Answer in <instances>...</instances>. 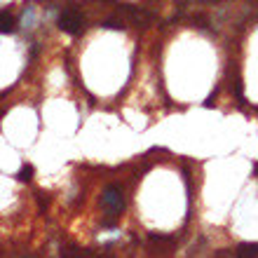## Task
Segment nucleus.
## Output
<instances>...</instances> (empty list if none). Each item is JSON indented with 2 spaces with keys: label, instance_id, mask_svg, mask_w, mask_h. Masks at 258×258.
<instances>
[{
  "label": "nucleus",
  "instance_id": "nucleus-4",
  "mask_svg": "<svg viewBox=\"0 0 258 258\" xmlns=\"http://www.w3.org/2000/svg\"><path fill=\"white\" fill-rule=\"evenodd\" d=\"M237 256H239V258L258 256V244H239V246H237Z\"/></svg>",
  "mask_w": 258,
  "mask_h": 258
},
{
  "label": "nucleus",
  "instance_id": "nucleus-1",
  "mask_svg": "<svg viewBox=\"0 0 258 258\" xmlns=\"http://www.w3.org/2000/svg\"><path fill=\"white\" fill-rule=\"evenodd\" d=\"M87 26V19H85V14L82 10L78 7H66L61 14H59V28H61L63 33L68 35H80Z\"/></svg>",
  "mask_w": 258,
  "mask_h": 258
},
{
  "label": "nucleus",
  "instance_id": "nucleus-3",
  "mask_svg": "<svg viewBox=\"0 0 258 258\" xmlns=\"http://www.w3.org/2000/svg\"><path fill=\"white\" fill-rule=\"evenodd\" d=\"M171 242H174L171 237H160V235H150V237H148L150 249H164V251H169Z\"/></svg>",
  "mask_w": 258,
  "mask_h": 258
},
{
  "label": "nucleus",
  "instance_id": "nucleus-5",
  "mask_svg": "<svg viewBox=\"0 0 258 258\" xmlns=\"http://www.w3.org/2000/svg\"><path fill=\"white\" fill-rule=\"evenodd\" d=\"M12 31H14V19H12V14L5 10L3 12V33L7 35V33H12Z\"/></svg>",
  "mask_w": 258,
  "mask_h": 258
},
{
  "label": "nucleus",
  "instance_id": "nucleus-2",
  "mask_svg": "<svg viewBox=\"0 0 258 258\" xmlns=\"http://www.w3.org/2000/svg\"><path fill=\"white\" fill-rule=\"evenodd\" d=\"M101 207L110 218H117L124 209V195L120 185H108L101 195Z\"/></svg>",
  "mask_w": 258,
  "mask_h": 258
},
{
  "label": "nucleus",
  "instance_id": "nucleus-6",
  "mask_svg": "<svg viewBox=\"0 0 258 258\" xmlns=\"http://www.w3.org/2000/svg\"><path fill=\"white\" fill-rule=\"evenodd\" d=\"M31 176H33V167L26 164V167L19 171V181H31Z\"/></svg>",
  "mask_w": 258,
  "mask_h": 258
}]
</instances>
